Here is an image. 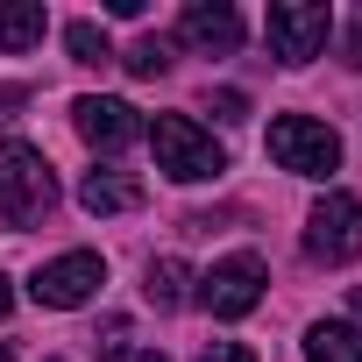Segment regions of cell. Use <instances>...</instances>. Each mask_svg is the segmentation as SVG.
<instances>
[{"label": "cell", "mask_w": 362, "mask_h": 362, "mask_svg": "<svg viewBox=\"0 0 362 362\" xmlns=\"http://www.w3.org/2000/svg\"><path fill=\"white\" fill-rule=\"evenodd\" d=\"M263 284H270V270H263V256H221L206 277H199V305L214 313V320H242V313H256V298H263Z\"/></svg>", "instance_id": "6"}, {"label": "cell", "mask_w": 362, "mask_h": 362, "mask_svg": "<svg viewBox=\"0 0 362 362\" xmlns=\"http://www.w3.org/2000/svg\"><path fill=\"white\" fill-rule=\"evenodd\" d=\"M270 156L291 177H327V170H341V135L313 114H277L270 121Z\"/></svg>", "instance_id": "3"}, {"label": "cell", "mask_w": 362, "mask_h": 362, "mask_svg": "<svg viewBox=\"0 0 362 362\" xmlns=\"http://www.w3.org/2000/svg\"><path fill=\"white\" fill-rule=\"evenodd\" d=\"M78 206L86 214H135L142 206V177H128V170H86L78 177Z\"/></svg>", "instance_id": "10"}, {"label": "cell", "mask_w": 362, "mask_h": 362, "mask_svg": "<svg viewBox=\"0 0 362 362\" xmlns=\"http://www.w3.org/2000/svg\"><path fill=\"white\" fill-rule=\"evenodd\" d=\"M107 362H170V355H156V348H114Z\"/></svg>", "instance_id": "18"}, {"label": "cell", "mask_w": 362, "mask_h": 362, "mask_svg": "<svg viewBox=\"0 0 362 362\" xmlns=\"http://www.w3.org/2000/svg\"><path fill=\"white\" fill-rule=\"evenodd\" d=\"M263 36H270V50H277L284 64H305V57H320V50H327L334 15L320 8V0H277V8L263 15Z\"/></svg>", "instance_id": "7"}, {"label": "cell", "mask_w": 362, "mask_h": 362, "mask_svg": "<svg viewBox=\"0 0 362 362\" xmlns=\"http://www.w3.org/2000/svg\"><path fill=\"white\" fill-rule=\"evenodd\" d=\"M177 43H192L206 57H235L242 50V15L228 0H192V8L177 15Z\"/></svg>", "instance_id": "8"}, {"label": "cell", "mask_w": 362, "mask_h": 362, "mask_svg": "<svg viewBox=\"0 0 362 362\" xmlns=\"http://www.w3.org/2000/svg\"><path fill=\"white\" fill-rule=\"evenodd\" d=\"M206 107H214V114H221V121H242V114H249V100H242V93H214V100H206Z\"/></svg>", "instance_id": "17"}, {"label": "cell", "mask_w": 362, "mask_h": 362, "mask_svg": "<svg viewBox=\"0 0 362 362\" xmlns=\"http://www.w3.org/2000/svg\"><path fill=\"white\" fill-rule=\"evenodd\" d=\"M8 305H15V291H8V277H0V320H8Z\"/></svg>", "instance_id": "21"}, {"label": "cell", "mask_w": 362, "mask_h": 362, "mask_svg": "<svg viewBox=\"0 0 362 362\" xmlns=\"http://www.w3.org/2000/svg\"><path fill=\"white\" fill-rule=\"evenodd\" d=\"M50 29L43 0H0V50H36Z\"/></svg>", "instance_id": "11"}, {"label": "cell", "mask_w": 362, "mask_h": 362, "mask_svg": "<svg viewBox=\"0 0 362 362\" xmlns=\"http://www.w3.org/2000/svg\"><path fill=\"white\" fill-rule=\"evenodd\" d=\"M305 362H362V327H348V320L305 327Z\"/></svg>", "instance_id": "12"}, {"label": "cell", "mask_w": 362, "mask_h": 362, "mask_svg": "<svg viewBox=\"0 0 362 362\" xmlns=\"http://www.w3.org/2000/svg\"><path fill=\"white\" fill-rule=\"evenodd\" d=\"M64 43H71V57H78V64H107V57H114L107 29H93V22H64Z\"/></svg>", "instance_id": "15"}, {"label": "cell", "mask_w": 362, "mask_h": 362, "mask_svg": "<svg viewBox=\"0 0 362 362\" xmlns=\"http://www.w3.org/2000/svg\"><path fill=\"white\" fill-rule=\"evenodd\" d=\"M142 135H149V149H156V170L177 177V185H206V177L228 170V149H221L192 114H156Z\"/></svg>", "instance_id": "2"}, {"label": "cell", "mask_w": 362, "mask_h": 362, "mask_svg": "<svg viewBox=\"0 0 362 362\" xmlns=\"http://www.w3.org/2000/svg\"><path fill=\"white\" fill-rule=\"evenodd\" d=\"M100 284H107V263H100L93 249H64V256H50V263L29 277V298L50 305V313H71V305H86Z\"/></svg>", "instance_id": "5"}, {"label": "cell", "mask_w": 362, "mask_h": 362, "mask_svg": "<svg viewBox=\"0 0 362 362\" xmlns=\"http://www.w3.org/2000/svg\"><path fill=\"white\" fill-rule=\"evenodd\" d=\"M0 362H15V355H8V348H0Z\"/></svg>", "instance_id": "23"}, {"label": "cell", "mask_w": 362, "mask_h": 362, "mask_svg": "<svg viewBox=\"0 0 362 362\" xmlns=\"http://www.w3.org/2000/svg\"><path fill=\"white\" fill-rule=\"evenodd\" d=\"M341 64L362 71V8H355V22H348V36H341Z\"/></svg>", "instance_id": "16"}, {"label": "cell", "mask_w": 362, "mask_h": 362, "mask_svg": "<svg viewBox=\"0 0 362 362\" xmlns=\"http://www.w3.org/2000/svg\"><path fill=\"white\" fill-rule=\"evenodd\" d=\"M305 256L313 263H355L362 256V199L355 192H327L305 214Z\"/></svg>", "instance_id": "4"}, {"label": "cell", "mask_w": 362, "mask_h": 362, "mask_svg": "<svg viewBox=\"0 0 362 362\" xmlns=\"http://www.w3.org/2000/svg\"><path fill=\"white\" fill-rule=\"evenodd\" d=\"M22 100H29V86H0V114H15Z\"/></svg>", "instance_id": "19"}, {"label": "cell", "mask_w": 362, "mask_h": 362, "mask_svg": "<svg viewBox=\"0 0 362 362\" xmlns=\"http://www.w3.org/2000/svg\"><path fill=\"white\" fill-rule=\"evenodd\" d=\"M348 305H355V320H362V284H355V298H348Z\"/></svg>", "instance_id": "22"}, {"label": "cell", "mask_w": 362, "mask_h": 362, "mask_svg": "<svg viewBox=\"0 0 362 362\" xmlns=\"http://www.w3.org/2000/svg\"><path fill=\"white\" fill-rule=\"evenodd\" d=\"M185 284H192V270L177 263V256H156V263H149V277H142L149 305H163V313H170V305H185Z\"/></svg>", "instance_id": "13"}, {"label": "cell", "mask_w": 362, "mask_h": 362, "mask_svg": "<svg viewBox=\"0 0 362 362\" xmlns=\"http://www.w3.org/2000/svg\"><path fill=\"white\" fill-rule=\"evenodd\" d=\"M71 121H78V135L93 142V149H128L135 135H142V121H135V107L128 100H100V93H86L78 107H71Z\"/></svg>", "instance_id": "9"}, {"label": "cell", "mask_w": 362, "mask_h": 362, "mask_svg": "<svg viewBox=\"0 0 362 362\" xmlns=\"http://www.w3.org/2000/svg\"><path fill=\"white\" fill-rule=\"evenodd\" d=\"M57 206V177L36 142H0V221L8 228H43Z\"/></svg>", "instance_id": "1"}, {"label": "cell", "mask_w": 362, "mask_h": 362, "mask_svg": "<svg viewBox=\"0 0 362 362\" xmlns=\"http://www.w3.org/2000/svg\"><path fill=\"white\" fill-rule=\"evenodd\" d=\"M121 64H128L135 78H163V71H170V43H163V36H135Z\"/></svg>", "instance_id": "14"}, {"label": "cell", "mask_w": 362, "mask_h": 362, "mask_svg": "<svg viewBox=\"0 0 362 362\" xmlns=\"http://www.w3.org/2000/svg\"><path fill=\"white\" fill-rule=\"evenodd\" d=\"M206 362H256L249 348H206Z\"/></svg>", "instance_id": "20"}]
</instances>
